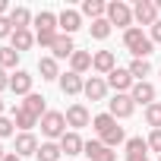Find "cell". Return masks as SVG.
<instances>
[{"label":"cell","instance_id":"cell-2","mask_svg":"<svg viewBox=\"0 0 161 161\" xmlns=\"http://www.w3.org/2000/svg\"><path fill=\"white\" fill-rule=\"evenodd\" d=\"M123 44H126V51L133 54V60H148V54H152V47H155L152 35H145L139 25H133V29L123 32Z\"/></svg>","mask_w":161,"mask_h":161},{"label":"cell","instance_id":"cell-26","mask_svg":"<svg viewBox=\"0 0 161 161\" xmlns=\"http://www.w3.org/2000/svg\"><path fill=\"white\" fill-rule=\"evenodd\" d=\"M35 158H38V161H60V158H63L60 142H41V148H38Z\"/></svg>","mask_w":161,"mask_h":161},{"label":"cell","instance_id":"cell-32","mask_svg":"<svg viewBox=\"0 0 161 161\" xmlns=\"http://www.w3.org/2000/svg\"><path fill=\"white\" fill-rule=\"evenodd\" d=\"M145 123H148L152 130H161V104H158V101L145 108Z\"/></svg>","mask_w":161,"mask_h":161},{"label":"cell","instance_id":"cell-14","mask_svg":"<svg viewBox=\"0 0 161 161\" xmlns=\"http://www.w3.org/2000/svg\"><path fill=\"white\" fill-rule=\"evenodd\" d=\"M130 98L136 101V104H155V86L148 82V79H145V82H136L133 86V92H130Z\"/></svg>","mask_w":161,"mask_h":161},{"label":"cell","instance_id":"cell-29","mask_svg":"<svg viewBox=\"0 0 161 161\" xmlns=\"http://www.w3.org/2000/svg\"><path fill=\"white\" fill-rule=\"evenodd\" d=\"M89 32H92L95 41H104V38L111 35V22H108V16H104V19H95V22L89 25Z\"/></svg>","mask_w":161,"mask_h":161},{"label":"cell","instance_id":"cell-41","mask_svg":"<svg viewBox=\"0 0 161 161\" xmlns=\"http://www.w3.org/2000/svg\"><path fill=\"white\" fill-rule=\"evenodd\" d=\"M0 16H10V7L3 3V0H0Z\"/></svg>","mask_w":161,"mask_h":161},{"label":"cell","instance_id":"cell-37","mask_svg":"<svg viewBox=\"0 0 161 161\" xmlns=\"http://www.w3.org/2000/svg\"><path fill=\"white\" fill-rule=\"evenodd\" d=\"M152 41H155V44H161V19L152 25Z\"/></svg>","mask_w":161,"mask_h":161},{"label":"cell","instance_id":"cell-27","mask_svg":"<svg viewBox=\"0 0 161 161\" xmlns=\"http://www.w3.org/2000/svg\"><path fill=\"white\" fill-rule=\"evenodd\" d=\"M38 73H41V79H60L63 73L57 69V60L54 57H41L38 60Z\"/></svg>","mask_w":161,"mask_h":161},{"label":"cell","instance_id":"cell-10","mask_svg":"<svg viewBox=\"0 0 161 161\" xmlns=\"http://www.w3.org/2000/svg\"><path fill=\"white\" fill-rule=\"evenodd\" d=\"M57 25H60V35H73V32H79V29H82V13L66 7V10H60Z\"/></svg>","mask_w":161,"mask_h":161},{"label":"cell","instance_id":"cell-12","mask_svg":"<svg viewBox=\"0 0 161 161\" xmlns=\"http://www.w3.org/2000/svg\"><path fill=\"white\" fill-rule=\"evenodd\" d=\"M92 69H95L98 76H111V73L117 69V57H114L111 51H98V54L92 57Z\"/></svg>","mask_w":161,"mask_h":161},{"label":"cell","instance_id":"cell-8","mask_svg":"<svg viewBox=\"0 0 161 161\" xmlns=\"http://www.w3.org/2000/svg\"><path fill=\"white\" fill-rule=\"evenodd\" d=\"M133 19L139 25H155L158 22V3L155 0H139V3L133 7Z\"/></svg>","mask_w":161,"mask_h":161},{"label":"cell","instance_id":"cell-40","mask_svg":"<svg viewBox=\"0 0 161 161\" xmlns=\"http://www.w3.org/2000/svg\"><path fill=\"white\" fill-rule=\"evenodd\" d=\"M3 161H22V158H19L16 152H7V158H3Z\"/></svg>","mask_w":161,"mask_h":161},{"label":"cell","instance_id":"cell-31","mask_svg":"<svg viewBox=\"0 0 161 161\" xmlns=\"http://www.w3.org/2000/svg\"><path fill=\"white\" fill-rule=\"evenodd\" d=\"M126 155H148V142H145L142 136L126 139Z\"/></svg>","mask_w":161,"mask_h":161},{"label":"cell","instance_id":"cell-9","mask_svg":"<svg viewBox=\"0 0 161 161\" xmlns=\"http://www.w3.org/2000/svg\"><path fill=\"white\" fill-rule=\"evenodd\" d=\"M63 117H66V126H73V133L92 123V114H89V108H86V104H69Z\"/></svg>","mask_w":161,"mask_h":161},{"label":"cell","instance_id":"cell-7","mask_svg":"<svg viewBox=\"0 0 161 161\" xmlns=\"http://www.w3.org/2000/svg\"><path fill=\"white\" fill-rule=\"evenodd\" d=\"M82 155H86L89 161H117V152H114V148H108L101 139H89V142H86V148H82Z\"/></svg>","mask_w":161,"mask_h":161},{"label":"cell","instance_id":"cell-19","mask_svg":"<svg viewBox=\"0 0 161 161\" xmlns=\"http://www.w3.org/2000/svg\"><path fill=\"white\" fill-rule=\"evenodd\" d=\"M82 148H86L82 136H79V133H73V130L60 139V152H63V155H82Z\"/></svg>","mask_w":161,"mask_h":161},{"label":"cell","instance_id":"cell-42","mask_svg":"<svg viewBox=\"0 0 161 161\" xmlns=\"http://www.w3.org/2000/svg\"><path fill=\"white\" fill-rule=\"evenodd\" d=\"M3 111H7V104H3V98H0V117H3Z\"/></svg>","mask_w":161,"mask_h":161},{"label":"cell","instance_id":"cell-36","mask_svg":"<svg viewBox=\"0 0 161 161\" xmlns=\"http://www.w3.org/2000/svg\"><path fill=\"white\" fill-rule=\"evenodd\" d=\"M13 22H10V16H0V38H13Z\"/></svg>","mask_w":161,"mask_h":161},{"label":"cell","instance_id":"cell-16","mask_svg":"<svg viewBox=\"0 0 161 161\" xmlns=\"http://www.w3.org/2000/svg\"><path fill=\"white\" fill-rule=\"evenodd\" d=\"M32 73H25V69H16L13 76H10V89L16 92V95H32Z\"/></svg>","mask_w":161,"mask_h":161},{"label":"cell","instance_id":"cell-38","mask_svg":"<svg viewBox=\"0 0 161 161\" xmlns=\"http://www.w3.org/2000/svg\"><path fill=\"white\" fill-rule=\"evenodd\" d=\"M3 89H10V76H7V69H0V92Z\"/></svg>","mask_w":161,"mask_h":161},{"label":"cell","instance_id":"cell-24","mask_svg":"<svg viewBox=\"0 0 161 161\" xmlns=\"http://www.w3.org/2000/svg\"><path fill=\"white\" fill-rule=\"evenodd\" d=\"M82 16H89L92 22L104 19L108 16V3H101V0H86V3H82Z\"/></svg>","mask_w":161,"mask_h":161},{"label":"cell","instance_id":"cell-5","mask_svg":"<svg viewBox=\"0 0 161 161\" xmlns=\"http://www.w3.org/2000/svg\"><path fill=\"white\" fill-rule=\"evenodd\" d=\"M133 111H136V101H133L130 95H114V98L108 101V114H111L114 120H126V117H133Z\"/></svg>","mask_w":161,"mask_h":161},{"label":"cell","instance_id":"cell-43","mask_svg":"<svg viewBox=\"0 0 161 161\" xmlns=\"http://www.w3.org/2000/svg\"><path fill=\"white\" fill-rule=\"evenodd\" d=\"M3 158H7V152H3V145H0V161H3Z\"/></svg>","mask_w":161,"mask_h":161},{"label":"cell","instance_id":"cell-35","mask_svg":"<svg viewBox=\"0 0 161 161\" xmlns=\"http://www.w3.org/2000/svg\"><path fill=\"white\" fill-rule=\"evenodd\" d=\"M145 142H148V148H152V152H158V155H161V130H152Z\"/></svg>","mask_w":161,"mask_h":161},{"label":"cell","instance_id":"cell-39","mask_svg":"<svg viewBox=\"0 0 161 161\" xmlns=\"http://www.w3.org/2000/svg\"><path fill=\"white\" fill-rule=\"evenodd\" d=\"M126 161H148V155H126Z\"/></svg>","mask_w":161,"mask_h":161},{"label":"cell","instance_id":"cell-13","mask_svg":"<svg viewBox=\"0 0 161 161\" xmlns=\"http://www.w3.org/2000/svg\"><path fill=\"white\" fill-rule=\"evenodd\" d=\"M57 82H60V92H63V95H79V92L86 89L82 76H79V73H73V69H69V73H63Z\"/></svg>","mask_w":161,"mask_h":161},{"label":"cell","instance_id":"cell-34","mask_svg":"<svg viewBox=\"0 0 161 161\" xmlns=\"http://www.w3.org/2000/svg\"><path fill=\"white\" fill-rule=\"evenodd\" d=\"M7 136H16V123H13V117H0V139H7Z\"/></svg>","mask_w":161,"mask_h":161},{"label":"cell","instance_id":"cell-3","mask_svg":"<svg viewBox=\"0 0 161 161\" xmlns=\"http://www.w3.org/2000/svg\"><path fill=\"white\" fill-rule=\"evenodd\" d=\"M41 133L47 136V142L63 139L66 136V117H63V111H47L41 117Z\"/></svg>","mask_w":161,"mask_h":161},{"label":"cell","instance_id":"cell-1","mask_svg":"<svg viewBox=\"0 0 161 161\" xmlns=\"http://www.w3.org/2000/svg\"><path fill=\"white\" fill-rule=\"evenodd\" d=\"M92 126H95V136H98L108 148H114V145L126 142L123 126H117V120H114L111 114H98V117H92Z\"/></svg>","mask_w":161,"mask_h":161},{"label":"cell","instance_id":"cell-28","mask_svg":"<svg viewBox=\"0 0 161 161\" xmlns=\"http://www.w3.org/2000/svg\"><path fill=\"white\" fill-rule=\"evenodd\" d=\"M126 69H130V76L136 79V82H145V76L152 73V63H148V60H133Z\"/></svg>","mask_w":161,"mask_h":161},{"label":"cell","instance_id":"cell-44","mask_svg":"<svg viewBox=\"0 0 161 161\" xmlns=\"http://www.w3.org/2000/svg\"><path fill=\"white\" fill-rule=\"evenodd\" d=\"M158 10H161V0H158Z\"/></svg>","mask_w":161,"mask_h":161},{"label":"cell","instance_id":"cell-20","mask_svg":"<svg viewBox=\"0 0 161 161\" xmlns=\"http://www.w3.org/2000/svg\"><path fill=\"white\" fill-rule=\"evenodd\" d=\"M32 44H35L32 29H16V32H13V38H10V47H13V51H19V54H22V51H29Z\"/></svg>","mask_w":161,"mask_h":161},{"label":"cell","instance_id":"cell-6","mask_svg":"<svg viewBox=\"0 0 161 161\" xmlns=\"http://www.w3.org/2000/svg\"><path fill=\"white\" fill-rule=\"evenodd\" d=\"M133 86H136V79L130 76V69H123V66H117L111 76H108V89H114L117 95H130L133 92Z\"/></svg>","mask_w":161,"mask_h":161},{"label":"cell","instance_id":"cell-15","mask_svg":"<svg viewBox=\"0 0 161 161\" xmlns=\"http://www.w3.org/2000/svg\"><path fill=\"white\" fill-rule=\"evenodd\" d=\"M38 148H41V145H38V139H35L32 133H19V136H16V148H13V152H16L19 158L38 155Z\"/></svg>","mask_w":161,"mask_h":161},{"label":"cell","instance_id":"cell-21","mask_svg":"<svg viewBox=\"0 0 161 161\" xmlns=\"http://www.w3.org/2000/svg\"><path fill=\"white\" fill-rule=\"evenodd\" d=\"M44 101H47L44 95H35V92H32V95H25V101H22V108H25V111H32V114H35V117L41 120V117L47 114V104H44Z\"/></svg>","mask_w":161,"mask_h":161},{"label":"cell","instance_id":"cell-17","mask_svg":"<svg viewBox=\"0 0 161 161\" xmlns=\"http://www.w3.org/2000/svg\"><path fill=\"white\" fill-rule=\"evenodd\" d=\"M13 123H16L22 133H32V126H38V117H35L32 111H25L22 104H16V108H13Z\"/></svg>","mask_w":161,"mask_h":161},{"label":"cell","instance_id":"cell-22","mask_svg":"<svg viewBox=\"0 0 161 161\" xmlns=\"http://www.w3.org/2000/svg\"><path fill=\"white\" fill-rule=\"evenodd\" d=\"M92 57H95V54H89V51H76V54L69 57V69L82 76L86 69H92Z\"/></svg>","mask_w":161,"mask_h":161},{"label":"cell","instance_id":"cell-11","mask_svg":"<svg viewBox=\"0 0 161 161\" xmlns=\"http://www.w3.org/2000/svg\"><path fill=\"white\" fill-rule=\"evenodd\" d=\"M82 95H86L89 101H104V95H108V79H104V76H89Z\"/></svg>","mask_w":161,"mask_h":161},{"label":"cell","instance_id":"cell-4","mask_svg":"<svg viewBox=\"0 0 161 161\" xmlns=\"http://www.w3.org/2000/svg\"><path fill=\"white\" fill-rule=\"evenodd\" d=\"M108 22L111 25H117V29H133V7H126L123 3V0H111V3H108Z\"/></svg>","mask_w":161,"mask_h":161},{"label":"cell","instance_id":"cell-30","mask_svg":"<svg viewBox=\"0 0 161 161\" xmlns=\"http://www.w3.org/2000/svg\"><path fill=\"white\" fill-rule=\"evenodd\" d=\"M19 63V51L13 47H0V69H13Z\"/></svg>","mask_w":161,"mask_h":161},{"label":"cell","instance_id":"cell-25","mask_svg":"<svg viewBox=\"0 0 161 161\" xmlns=\"http://www.w3.org/2000/svg\"><path fill=\"white\" fill-rule=\"evenodd\" d=\"M10 22H13V29H29L35 19H32V13H29L25 7H13V10H10Z\"/></svg>","mask_w":161,"mask_h":161},{"label":"cell","instance_id":"cell-23","mask_svg":"<svg viewBox=\"0 0 161 161\" xmlns=\"http://www.w3.org/2000/svg\"><path fill=\"white\" fill-rule=\"evenodd\" d=\"M35 32H60L57 16H54V13H47V10H41V13L35 16Z\"/></svg>","mask_w":161,"mask_h":161},{"label":"cell","instance_id":"cell-33","mask_svg":"<svg viewBox=\"0 0 161 161\" xmlns=\"http://www.w3.org/2000/svg\"><path fill=\"white\" fill-rule=\"evenodd\" d=\"M60 38V32H35V41L41 47H54V41Z\"/></svg>","mask_w":161,"mask_h":161},{"label":"cell","instance_id":"cell-45","mask_svg":"<svg viewBox=\"0 0 161 161\" xmlns=\"http://www.w3.org/2000/svg\"><path fill=\"white\" fill-rule=\"evenodd\" d=\"M158 161H161V155H158Z\"/></svg>","mask_w":161,"mask_h":161},{"label":"cell","instance_id":"cell-18","mask_svg":"<svg viewBox=\"0 0 161 161\" xmlns=\"http://www.w3.org/2000/svg\"><path fill=\"white\" fill-rule=\"evenodd\" d=\"M51 51H54V60H66V57H73L79 47L73 44V35H60V38L54 41V47H51Z\"/></svg>","mask_w":161,"mask_h":161}]
</instances>
